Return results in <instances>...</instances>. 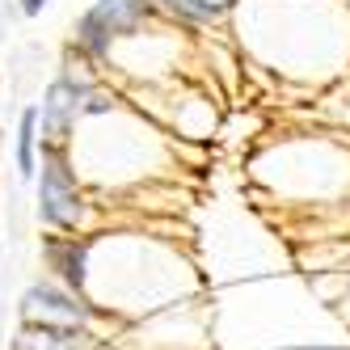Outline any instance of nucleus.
Segmentation results:
<instances>
[{
  "mask_svg": "<svg viewBox=\"0 0 350 350\" xmlns=\"http://www.w3.org/2000/svg\"><path fill=\"white\" fill-rule=\"evenodd\" d=\"M93 317V304H85L81 291L55 287V283H34L21 295V321L26 325H46V329H64V334H81Z\"/></svg>",
  "mask_w": 350,
  "mask_h": 350,
  "instance_id": "3",
  "label": "nucleus"
},
{
  "mask_svg": "<svg viewBox=\"0 0 350 350\" xmlns=\"http://www.w3.org/2000/svg\"><path fill=\"white\" fill-rule=\"evenodd\" d=\"M46 5H51V0H21V13H26V17H38Z\"/></svg>",
  "mask_w": 350,
  "mask_h": 350,
  "instance_id": "7",
  "label": "nucleus"
},
{
  "mask_svg": "<svg viewBox=\"0 0 350 350\" xmlns=\"http://www.w3.org/2000/svg\"><path fill=\"white\" fill-rule=\"evenodd\" d=\"M38 106L21 110V122H17V148H13V161H17V173L21 178H34L38 173Z\"/></svg>",
  "mask_w": 350,
  "mask_h": 350,
  "instance_id": "6",
  "label": "nucleus"
},
{
  "mask_svg": "<svg viewBox=\"0 0 350 350\" xmlns=\"http://www.w3.org/2000/svg\"><path fill=\"white\" fill-rule=\"evenodd\" d=\"M89 254H93V241L85 232H46L42 237V262L55 279L72 291H85L89 287Z\"/></svg>",
  "mask_w": 350,
  "mask_h": 350,
  "instance_id": "4",
  "label": "nucleus"
},
{
  "mask_svg": "<svg viewBox=\"0 0 350 350\" xmlns=\"http://www.w3.org/2000/svg\"><path fill=\"white\" fill-rule=\"evenodd\" d=\"M152 5H157V13H165L169 21H178L186 30H203V26H215V21L228 17L211 0H152Z\"/></svg>",
  "mask_w": 350,
  "mask_h": 350,
  "instance_id": "5",
  "label": "nucleus"
},
{
  "mask_svg": "<svg viewBox=\"0 0 350 350\" xmlns=\"http://www.w3.org/2000/svg\"><path fill=\"white\" fill-rule=\"evenodd\" d=\"M38 219L51 232H85L89 198L81 173L72 165V148L42 144V178H38Z\"/></svg>",
  "mask_w": 350,
  "mask_h": 350,
  "instance_id": "1",
  "label": "nucleus"
},
{
  "mask_svg": "<svg viewBox=\"0 0 350 350\" xmlns=\"http://www.w3.org/2000/svg\"><path fill=\"white\" fill-rule=\"evenodd\" d=\"M152 13H157L152 0H93L85 9V17L77 21V46L93 64H106L114 42L144 34Z\"/></svg>",
  "mask_w": 350,
  "mask_h": 350,
  "instance_id": "2",
  "label": "nucleus"
}]
</instances>
